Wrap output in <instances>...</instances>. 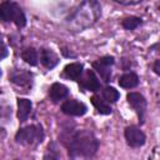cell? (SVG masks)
<instances>
[{
  "mask_svg": "<svg viewBox=\"0 0 160 160\" xmlns=\"http://www.w3.org/2000/svg\"><path fill=\"white\" fill-rule=\"evenodd\" d=\"M71 158H91L99 149V140L90 130H64L60 136Z\"/></svg>",
  "mask_w": 160,
  "mask_h": 160,
  "instance_id": "obj_1",
  "label": "cell"
},
{
  "mask_svg": "<svg viewBox=\"0 0 160 160\" xmlns=\"http://www.w3.org/2000/svg\"><path fill=\"white\" fill-rule=\"evenodd\" d=\"M100 10L101 6L98 1H84L74 11V14L68 18V21L72 22L74 20H78V22H80V29L84 26H89L100 16Z\"/></svg>",
  "mask_w": 160,
  "mask_h": 160,
  "instance_id": "obj_2",
  "label": "cell"
},
{
  "mask_svg": "<svg viewBox=\"0 0 160 160\" xmlns=\"http://www.w3.org/2000/svg\"><path fill=\"white\" fill-rule=\"evenodd\" d=\"M44 139V130L41 125H28L21 128L15 134V141L21 145H38Z\"/></svg>",
  "mask_w": 160,
  "mask_h": 160,
  "instance_id": "obj_3",
  "label": "cell"
},
{
  "mask_svg": "<svg viewBox=\"0 0 160 160\" xmlns=\"http://www.w3.org/2000/svg\"><path fill=\"white\" fill-rule=\"evenodd\" d=\"M124 136H125V140H126L128 145L131 146V148H140L146 141V136H145L144 131L140 130V128L134 126V125L128 126L125 129Z\"/></svg>",
  "mask_w": 160,
  "mask_h": 160,
  "instance_id": "obj_4",
  "label": "cell"
},
{
  "mask_svg": "<svg viewBox=\"0 0 160 160\" xmlns=\"http://www.w3.org/2000/svg\"><path fill=\"white\" fill-rule=\"evenodd\" d=\"M126 100L129 105L135 110L139 120L144 122V115L146 111V99L140 92H129L126 95Z\"/></svg>",
  "mask_w": 160,
  "mask_h": 160,
  "instance_id": "obj_5",
  "label": "cell"
},
{
  "mask_svg": "<svg viewBox=\"0 0 160 160\" xmlns=\"http://www.w3.org/2000/svg\"><path fill=\"white\" fill-rule=\"evenodd\" d=\"M61 111L69 116H82L88 112V106L79 100L70 99L61 104Z\"/></svg>",
  "mask_w": 160,
  "mask_h": 160,
  "instance_id": "obj_6",
  "label": "cell"
},
{
  "mask_svg": "<svg viewBox=\"0 0 160 160\" xmlns=\"http://www.w3.org/2000/svg\"><path fill=\"white\" fill-rule=\"evenodd\" d=\"M10 81L20 88H29L32 82V74L24 69H16L10 72Z\"/></svg>",
  "mask_w": 160,
  "mask_h": 160,
  "instance_id": "obj_7",
  "label": "cell"
},
{
  "mask_svg": "<svg viewBox=\"0 0 160 160\" xmlns=\"http://www.w3.org/2000/svg\"><path fill=\"white\" fill-rule=\"evenodd\" d=\"M80 88L89 90V91H98L100 89V81L98 80L95 72L92 70H85L82 76L79 79Z\"/></svg>",
  "mask_w": 160,
  "mask_h": 160,
  "instance_id": "obj_8",
  "label": "cell"
},
{
  "mask_svg": "<svg viewBox=\"0 0 160 160\" xmlns=\"http://www.w3.org/2000/svg\"><path fill=\"white\" fill-rule=\"evenodd\" d=\"M40 61L46 69H54L59 64V56L51 49L42 48L40 50Z\"/></svg>",
  "mask_w": 160,
  "mask_h": 160,
  "instance_id": "obj_9",
  "label": "cell"
},
{
  "mask_svg": "<svg viewBox=\"0 0 160 160\" xmlns=\"http://www.w3.org/2000/svg\"><path fill=\"white\" fill-rule=\"evenodd\" d=\"M84 74V66L81 62H70L64 68V76L70 80H78Z\"/></svg>",
  "mask_w": 160,
  "mask_h": 160,
  "instance_id": "obj_10",
  "label": "cell"
},
{
  "mask_svg": "<svg viewBox=\"0 0 160 160\" xmlns=\"http://www.w3.org/2000/svg\"><path fill=\"white\" fill-rule=\"evenodd\" d=\"M69 95V89L60 82H54L49 89V96L54 102H58L62 99H65Z\"/></svg>",
  "mask_w": 160,
  "mask_h": 160,
  "instance_id": "obj_11",
  "label": "cell"
},
{
  "mask_svg": "<svg viewBox=\"0 0 160 160\" xmlns=\"http://www.w3.org/2000/svg\"><path fill=\"white\" fill-rule=\"evenodd\" d=\"M10 21H12L19 29L24 28L26 25V16L21 8L16 2H11V14H10Z\"/></svg>",
  "mask_w": 160,
  "mask_h": 160,
  "instance_id": "obj_12",
  "label": "cell"
},
{
  "mask_svg": "<svg viewBox=\"0 0 160 160\" xmlns=\"http://www.w3.org/2000/svg\"><path fill=\"white\" fill-rule=\"evenodd\" d=\"M31 101L29 99H25V98H19L18 99V119L22 122L25 121L30 112H31Z\"/></svg>",
  "mask_w": 160,
  "mask_h": 160,
  "instance_id": "obj_13",
  "label": "cell"
},
{
  "mask_svg": "<svg viewBox=\"0 0 160 160\" xmlns=\"http://www.w3.org/2000/svg\"><path fill=\"white\" fill-rule=\"evenodd\" d=\"M139 84V76L135 72H125L119 78V85L124 89H132L138 86Z\"/></svg>",
  "mask_w": 160,
  "mask_h": 160,
  "instance_id": "obj_14",
  "label": "cell"
},
{
  "mask_svg": "<svg viewBox=\"0 0 160 160\" xmlns=\"http://www.w3.org/2000/svg\"><path fill=\"white\" fill-rule=\"evenodd\" d=\"M90 101H91V104L94 105V108L98 110L99 114H101V115H109V114H111V108H110V105H108V102H106L105 100H102L100 96L94 95V96H91Z\"/></svg>",
  "mask_w": 160,
  "mask_h": 160,
  "instance_id": "obj_15",
  "label": "cell"
},
{
  "mask_svg": "<svg viewBox=\"0 0 160 160\" xmlns=\"http://www.w3.org/2000/svg\"><path fill=\"white\" fill-rule=\"evenodd\" d=\"M21 59L31 65V66H35L38 65V61H39V56H38V51L34 49V48H25L22 51H21Z\"/></svg>",
  "mask_w": 160,
  "mask_h": 160,
  "instance_id": "obj_16",
  "label": "cell"
},
{
  "mask_svg": "<svg viewBox=\"0 0 160 160\" xmlns=\"http://www.w3.org/2000/svg\"><path fill=\"white\" fill-rule=\"evenodd\" d=\"M110 68H111V66L104 65V64L100 62L99 60L92 62V69L98 71V74L101 76V79H102L105 82H109V81H110V78H111V69H110Z\"/></svg>",
  "mask_w": 160,
  "mask_h": 160,
  "instance_id": "obj_17",
  "label": "cell"
},
{
  "mask_svg": "<svg viewBox=\"0 0 160 160\" xmlns=\"http://www.w3.org/2000/svg\"><path fill=\"white\" fill-rule=\"evenodd\" d=\"M141 24H142V20L139 16H128L121 20V26L125 30H135Z\"/></svg>",
  "mask_w": 160,
  "mask_h": 160,
  "instance_id": "obj_18",
  "label": "cell"
},
{
  "mask_svg": "<svg viewBox=\"0 0 160 160\" xmlns=\"http://www.w3.org/2000/svg\"><path fill=\"white\" fill-rule=\"evenodd\" d=\"M44 160H60L59 148L54 141L49 142V145L46 148V151L44 154Z\"/></svg>",
  "mask_w": 160,
  "mask_h": 160,
  "instance_id": "obj_19",
  "label": "cell"
},
{
  "mask_svg": "<svg viewBox=\"0 0 160 160\" xmlns=\"http://www.w3.org/2000/svg\"><path fill=\"white\" fill-rule=\"evenodd\" d=\"M102 98L105 99L106 102H115V101L119 100L120 94H119V91H118L115 88H112V86H106V88L102 89Z\"/></svg>",
  "mask_w": 160,
  "mask_h": 160,
  "instance_id": "obj_20",
  "label": "cell"
},
{
  "mask_svg": "<svg viewBox=\"0 0 160 160\" xmlns=\"http://www.w3.org/2000/svg\"><path fill=\"white\" fill-rule=\"evenodd\" d=\"M99 61H100V62H102L104 65H108V66H112V65H114V62H115V59H114V56H110V55H105V56L100 58V59H99Z\"/></svg>",
  "mask_w": 160,
  "mask_h": 160,
  "instance_id": "obj_21",
  "label": "cell"
},
{
  "mask_svg": "<svg viewBox=\"0 0 160 160\" xmlns=\"http://www.w3.org/2000/svg\"><path fill=\"white\" fill-rule=\"evenodd\" d=\"M152 70H154V72H155L156 75L160 76V59L155 60V62H154V65H152Z\"/></svg>",
  "mask_w": 160,
  "mask_h": 160,
  "instance_id": "obj_22",
  "label": "cell"
},
{
  "mask_svg": "<svg viewBox=\"0 0 160 160\" xmlns=\"http://www.w3.org/2000/svg\"><path fill=\"white\" fill-rule=\"evenodd\" d=\"M115 2L118 4H121V5H136V4H140L141 0H138V1H122V0H114Z\"/></svg>",
  "mask_w": 160,
  "mask_h": 160,
  "instance_id": "obj_23",
  "label": "cell"
},
{
  "mask_svg": "<svg viewBox=\"0 0 160 160\" xmlns=\"http://www.w3.org/2000/svg\"><path fill=\"white\" fill-rule=\"evenodd\" d=\"M6 55H8V50H6L5 44L2 42V55H1V59H5V58H6Z\"/></svg>",
  "mask_w": 160,
  "mask_h": 160,
  "instance_id": "obj_24",
  "label": "cell"
},
{
  "mask_svg": "<svg viewBox=\"0 0 160 160\" xmlns=\"http://www.w3.org/2000/svg\"><path fill=\"white\" fill-rule=\"evenodd\" d=\"M151 49H154V50H156V51H160V41H158L156 44H154V45L151 46Z\"/></svg>",
  "mask_w": 160,
  "mask_h": 160,
  "instance_id": "obj_25",
  "label": "cell"
},
{
  "mask_svg": "<svg viewBox=\"0 0 160 160\" xmlns=\"http://www.w3.org/2000/svg\"><path fill=\"white\" fill-rule=\"evenodd\" d=\"M14 160H21V159H14Z\"/></svg>",
  "mask_w": 160,
  "mask_h": 160,
  "instance_id": "obj_26",
  "label": "cell"
},
{
  "mask_svg": "<svg viewBox=\"0 0 160 160\" xmlns=\"http://www.w3.org/2000/svg\"><path fill=\"white\" fill-rule=\"evenodd\" d=\"M159 10H160V5H159Z\"/></svg>",
  "mask_w": 160,
  "mask_h": 160,
  "instance_id": "obj_27",
  "label": "cell"
}]
</instances>
